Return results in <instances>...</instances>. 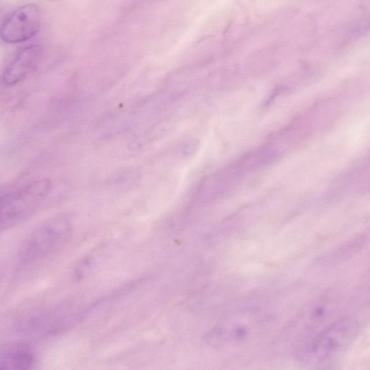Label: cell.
Returning <instances> with one entry per match:
<instances>
[{"label":"cell","mask_w":370,"mask_h":370,"mask_svg":"<svg viewBox=\"0 0 370 370\" xmlns=\"http://www.w3.org/2000/svg\"><path fill=\"white\" fill-rule=\"evenodd\" d=\"M353 326L349 321H340L325 329L314 340L311 352L318 359L337 352L349 341Z\"/></svg>","instance_id":"4"},{"label":"cell","mask_w":370,"mask_h":370,"mask_svg":"<svg viewBox=\"0 0 370 370\" xmlns=\"http://www.w3.org/2000/svg\"><path fill=\"white\" fill-rule=\"evenodd\" d=\"M42 13L36 4H26L13 11L0 26V38L8 44L26 42L39 33Z\"/></svg>","instance_id":"2"},{"label":"cell","mask_w":370,"mask_h":370,"mask_svg":"<svg viewBox=\"0 0 370 370\" xmlns=\"http://www.w3.org/2000/svg\"><path fill=\"white\" fill-rule=\"evenodd\" d=\"M51 190L50 180H40L0 197V230L13 227L28 218Z\"/></svg>","instance_id":"1"},{"label":"cell","mask_w":370,"mask_h":370,"mask_svg":"<svg viewBox=\"0 0 370 370\" xmlns=\"http://www.w3.org/2000/svg\"><path fill=\"white\" fill-rule=\"evenodd\" d=\"M255 321L234 319L228 321L218 330L219 342L227 345H238L246 342L255 329Z\"/></svg>","instance_id":"6"},{"label":"cell","mask_w":370,"mask_h":370,"mask_svg":"<svg viewBox=\"0 0 370 370\" xmlns=\"http://www.w3.org/2000/svg\"><path fill=\"white\" fill-rule=\"evenodd\" d=\"M33 354L24 347H13L0 353V370H31Z\"/></svg>","instance_id":"7"},{"label":"cell","mask_w":370,"mask_h":370,"mask_svg":"<svg viewBox=\"0 0 370 370\" xmlns=\"http://www.w3.org/2000/svg\"><path fill=\"white\" fill-rule=\"evenodd\" d=\"M69 229L62 218H55L35 231L23 246V255L36 259L50 255L62 244Z\"/></svg>","instance_id":"3"},{"label":"cell","mask_w":370,"mask_h":370,"mask_svg":"<svg viewBox=\"0 0 370 370\" xmlns=\"http://www.w3.org/2000/svg\"><path fill=\"white\" fill-rule=\"evenodd\" d=\"M42 59V49L30 45L23 49L6 67L3 81L7 86L16 85L35 72Z\"/></svg>","instance_id":"5"}]
</instances>
